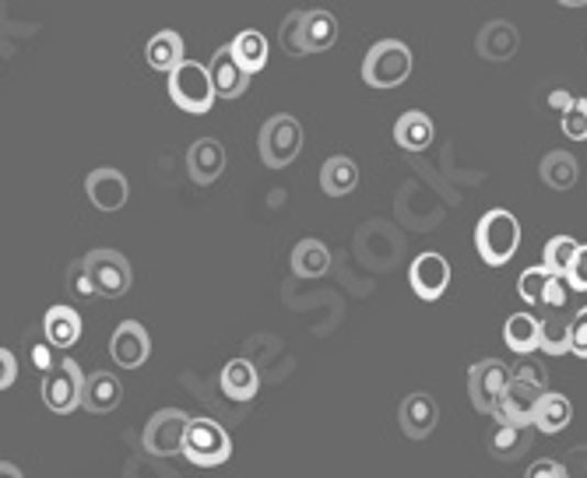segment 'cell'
Wrapping results in <instances>:
<instances>
[{
	"mask_svg": "<svg viewBox=\"0 0 587 478\" xmlns=\"http://www.w3.org/2000/svg\"><path fill=\"white\" fill-rule=\"evenodd\" d=\"M169 99L180 105L184 113L204 116L215 105V85H211L208 67L198 60H180L169 70Z\"/></svg>",
	"mask_w": 587,
	"mask_h": 478,
	"instance_id": "cell-2",
	"label": "cell"
},
{
	"mask_svg": "<svg viewBox=\"0 0 587 478\" xmlns=\"http://www.w3.org/2000/svg\"><path fill=\"white\" fill-rule=\"evenodd\" d=\"M412 75V49L401 40H380L373 43L363 60V81L369 88H398Z\"/></svg>",
	"mask_w": 587,
	"mask_h": 478,
	"instance_id": "cell-4",
	"label": "cell"
},
{
	"mask_svg": "<svg viewBox=\"0 0 587 478\" xmlns=\"http://www.w3.org/2000/svg\"><path fill=\"white\" fill-rule=\"evenodd\" d=\"M110 356H113V363L123 366V369L145 366L148 356H152V338H148L145 324L123 321V324L113 331V338H110Z\"/></svg>",
	"mask_w": 587,
	"mask_h": 478,
	"instance_id": "cell-13",
	"label": "cell"
},
{
	"mask_svg": "<svg viewBox=\"0 0 587 478\" xmlns=\"http://www.w3.org/2000/svg\"><path fill=\"white\" fill-rule=\"evenodd\" d=\"M123 401V383L106 374V369H96V374H88L81 380V409L92 412V415H110L120 409Z\"/></svg>",
	"mask_w": 587,
	"mask_h": 478,
	"instance_id": "cell-18",
	"label": "cell"
},
{
	"mask_svg": "<svg viewBox=\"0 0 587 478\" xmlns=\"http://www.w3.org/2000/svg\"><path fill=\"white\" fill-rule=\"evenodd\" d=\"M408 281H412V292L422 303H436V299L447 292L451 286V264L443 254H419L408 268Z\"/></svg>",
	"mask_w": 587,
	"mask_h": 478,
	"instance_id": "cell-11",
	"label": "cell"
},
{
	"mask_svg": "<svg viewBox=\"0 0 587 478\" xmlns=\"http://www.w3.org/2000/svg\"><path fill=\"white\" fill-rule=\"evenodd\" d=\"M85 271L92 278L96 286V296L99 299H120L131 292V281H134V271H131V260L123 257L120 251H92L85 254Z\"/></svg>",
	"mask_w": 587,
	"mask_h": 478,
	"instance_id": "cell-6",
	"label": "cell"
},
{
	"mask_svg": "<svg viewBox=\"0 0 587 478\" xmlns=\"http://www.w3.org/2000/svg\"><path fill=\"white\" fill-rule=\"evenodd\" d=\"M145 60H148V67L152 70H158V75H169V70L180 64V60H187L184 57V40H180V32H155L152 40H148V46H145Z\"/></svg>",
	"mask_w": 587,
	"mask_h": 478,
	"instance_id": "cell-25",
	"label": "cell"
},
{
	"mask_svg": "<svg viewBox=\"0 0 587 478\" xmlns=\"http://www.w3.org/2000/svg\"><path fill=\"white\" fill-rule=\"evenodd\" d=\"M292 271L299 278H324L331 271V251L320 240H299L292 251Z\"/></svg>",
	"mask_w": 587,
	"mask_h": 478,
	"instance_id": "cell-26",
	"label": "cell"
},
{
	"mask_svg": "<svg viewBox=\"0 0 587 478\" xmlns=\"http://www.w3.org/2000/svg\"><path fill=\"white\" fill-rule=\"evenodd\" d=\"M187 422L190 415L180 409H163L148 419L145 436H141V444L152 457H173L184 451V433H187Z\"/></svg>",
	"mask_w": 587,
	"mask_h": 478,
	"instance_id": "cell-9",
	"label": "cell"
},
{
	"mask_svg": "<svg viewBox=\"0 0 587 478\" xmlns=\"http://www.w3.org/2000/svg\"><path fill=\"white\" fill-rule=\"evenodd\" d=\"M503 342L518 356H531L539 348V316L535 313H513L503 324Z\"/></svg>",
	"mask_w": 587,
	"mask_h": 478,
	"instance_id": "cell-27",
	"label": "cell"
},
{
	"mask_svg": "<svg viewBox=\"0 0 587 478\" xmlns=\"http://www.w3.org/2000/svg\"><path fill=\"white\" fill-rule=\"evenodd\" d=\"M507 380H510V369L500 359H478L468 369V398H472L478 415H492L496 398H500Z\"/></svg>",
	"mask_w": 587,
	"mask_h": 478,
	"instance_id": "cell-10",
	"label": "cell"
},
{
	"mask_svg": "<svg viewBox=\"0 0 587 478\" xmlns=\"http://www.w3.org/2000/svg\"><path fill=\"white\" fill-rule=\"evenodd\" d=\"M180 454L198 468H219L233 457V436H229L215 419H190Z\"/></svg>",
	"mask_w": 587,
	"mask_h": 478,
	"instance_id": "cell-3",
	"label": "cell"
},
{
	"mask_svg": "<svg viewBox=\"0 0 587 478\" xmlns=\"http://www.w3.org/2000/svg\"><path fill=\"white\" fill-rule=\"evenodd\" d=\"M67 289H70V296H75V299H81V303H92V299H99L92 278H88V271H85V260L81 257L67 268Z\"/></svg>",
	"mask_w": 587,
	"mask_h": 478,
	"instance_id": "cell-36",
	"label": "cell"
},
{
	"mask_svg": "<svg viewBox=\"0 0 587 478\" xmlns=\"http://www.w3.org/2000/svg\"><path fill=\"white\" fill-rule=\"evenodd\" d=\"M518 46H521V32L513 29L510 22H503V18H492V22H486L483 29H478V35H475L478 57L492 60V64L510 60L513 53H518Z\"/></svg>",
	"mask_w": 587,
	"mask_h": 478,
	"instance_id": "cell-16",
	"label": "cell"
},
{
	"mask_svg": "<svg viewBox=\"0 0 587 478\" xmlns=\"http://www.w3.org/2000/svg\"><path fill=\"white\" fill-rule=\"evenodd\" d=\"M563 134L571 141H587V99H574L566 110L560 113Z\"/></svg>",
	"mask_w": 587,
	"mask_h": 478,
	"instance_id": "cell-35",
	"label": "cell"
},
{
	"mask_svg": "<svg viewBox=\"0 0 587 478\" xmlns=\"http://www.w3.org/2000/svg\"><path fill=\"white\" fill-rule=\"evenodd\" d=\"M359 187V166L348 155H331L324 166H320V190L328 198H348V193Z\"/></svg>",
	"mask_w": 587,
	"mask_h": 478,
	"instance_id": "cell-21",
	"label": "cell"
},
{
	"mask_svg": "<svg viewBox=\"0 0 587 478\" xmlns=\"http://www.w3.org/2000/svg\"><path fill=\"white\" fill-rule=\"evenodd\" d=\"M433 134H436L433 120L425 116L422 110H408L395 123V141H398V148H405V152H425L433 145Z\"/></svg>",
	"mask_w": 587,
	"mask_h": 478,
	"instance_id": "cell-23",
	"label": "cell"
},
{
	"mask_svg": "<svg viewBox=\"0 0 587 478\" xmlns=\"http://www.w3.org/2000/svg\"><path fill=\"white\" fill-rule=\"evenodd\" d=\"M571 281H566V275H553L549 278V289H545V299H542V307L549 310H563L566 303H571Z\"/></svg>",
	"mask_w": 587,
	"mask_h": 478,
	"instance_id": "cell-37",
	"label": "cell"
},
{
	"mask_svg": "<svg viewBox=\"0 0 587 478\" xmlns=\"http://www.w3.org/2000/svg\"><path fill=\"white\" fill-rule=\"evenodd\" d=\"M566 281H571V289H574V292H587V243L577 246L571 271H566Z\"/></svg>",
	"mask_w": 587,
	"mask_h": 478,
	"instance_id": "cell-39",
	"label": "cell"
},
{
	"mask_svg": "<svg viewBox=\"0 0 587 478\" xmlns=\"http://www.w3.org/2000/svg\"><path fill=\"white\" fill-rule=\"evenodd\" d=\"M85 193L99 211H120L131 198V187H128V176L120 169L102 166V169H92L85 176Z\"/></svg>",
	"mask_w": 587,
	"mask_h": 478,
	"instance_id": "cell-14",
	"label": "cell"
},
{
	"mask_svg": "<svg viewBox=\"0 0 587 478\" xmlns=\"http://www.w3.org/2000/svg\"><path fill=\"white\" fill-rule=\"evenodd\" d=\"M278 43L289 57H307V43H302V11L286 14V22L278 29Z\"/></svg>",
	"mask_w": 587,
	"mask_h": 478,
	"instance_id": "cell-34",
	"label": "cell"
},
{
	"mask_svg": "<svg viewBox=\"0 0 587 478\" xmlns=\"http://www.w3.org/2000/svg\"><path fill=\"white\" fill-rule=\"evenodd\" d=\"M521 246V222L510 215L507 208L486 211L475 225V251L489 268H503V264L518 254Z\"/></svg>",
	"mask_w": 587,
	"mask_h": 478,
	"instance_id": "cell-1",
	"label": "cell"
},
{
	"mask_svg": "<svg viewBox=\"0 0 587 478\" xmlns=\"http://www.w3.org/2000/svg\"><path fill=\"white\" fill-rule=\"evenodd\" d=\"M219 387H222V394H225V398H233V401H254L257 391H261V374L254 369V363L233 359V363H225V366H222Z\"/></svg>",
	"mask_w": 587,
	"mask_h": 478,
	"instance_id": "cell-20",
	"label": "cell"
},
{
	"mask_svg": "<svg viewBox=\"0 0 587 478\" xmlns=\"http://www.w3.org/2000/svg\"><path fill=\"white\" fill-rule=\"evenodd\" d=\"M261 163L268 169H286L296 163V155L302 152V123L289 113H278L261 127L257 137Z\"/></svg>",
	"mask_w": 587,
	"mask_h": 478,
	"instance_id": "cell-5",
	"label": "cell"
},
{
	"mask_svg": "<svg viewBox=\"0 0 587 478\" xmlns=\"http://www.w3.org/2000/svg\"><path fill=\"white\" fill-rule=\"evenodd\" d=\"M302 43L307 53H324L337 43V18L324 8L302 11Z\"/></svg>",
	"mask_w": 587,
	"mask_h": 478,
	"instance_id": "cell-24",
	"label": "cell"
},
{
	"mask_svg": "<svg viewBox=\"0 0 587 478\" xmlns=\"http://www.w3.org/2000/svg\"><path fill=\"white\" fill-rule=\"evenodd\" d=\"M571 419H574L571 398L556 394V391H542V398L535 404V422H531V426L545 436H553V433H563L566 426H571Z\"/></svg>",
	"mask_w": 587,
	"mask_h": 478,
	"instance_id": "cell-22",
	"label": "cell"
},
{
	"mask_svg": "<svg viewBox=\"0 0 587 478\" xmlns=\"http://www.w3.org/2000/svg\"><path fill=\"white\" fill-rule=\"evenodd\" d=\"M0 478H25V475H22V468H18V465L0 462Z\"/></svg>",
	"mask_w": 587,
	"mask_h": 478,
	"instance_id": "cell-44",
	"label": "cell"
},
{
	"mask_svg": "<svg viewBox=\"0 0 587 478\" xmlns=\"http://www.w3.org/2000/svg\"><path fill=\"white\" fill-rule=\"evenodd\" d=\"M531 440L524 436V426H507V422H500V430L492 433L489 440V451L492 457H500V462H518V457L528 451Z\"/></svg>",
	"mask_w": 587,
	"mask_h": 478,
	"instance_id": "cell-31",
	"label": "cell"
},
{
	"mask_svg": "<svg viewBox=\"0 0 587 478\" xmlns=\"http://www.w3.org/2000/svg\"><path fill=\"white\" fill-rule=\"evenodd\" d=\"M32 363L40 366L43 374H46V369H53V366H57V356H53V345H49L46 338L32 345Z\"/></svg>",
	"mask_w": 587,
	"mask_h": 478,
	"instance_id": "cell-43",
	"label": "cell"
},
{
	"mask_svg": "<svg viewBox=\"0 0 587 478\" xmlns=\"http://www.w3.org/2000/svg\"><path fill=\"white\" fill-rule=\"evenodd\" d=\"M524 478H571V471H566V465L553 462V457H539L535 465H528Z\"/></svg>",
	"mask_w": 587,
	"mask_h": 478,
	"instance_id": "cell-40",
	"label": "cell"
},
{
	"mask_svg": "<svg viewBox=\"0 0 587 478\" xmlns=\"http://www.w3.org/2000/svg\"><path fill=\"white\" fill-rule=\"evenodd\" d=\"M539 348L549 352V356H563V352H571V316H563L560 310L542 316L539 321Z\"/></svg>",
	"mask_w": 587,
	"mask_h": 478,
	"instance_id": "cell-29",
	"label": "cell"
},
{
	"mask_svg": "<svg viewBox=\"0 0 587 478\" xmlns=\"http://www.w3.org/2000/svg\"><path fill=\"white\" fill-rule=\"evenodd\" d=\"M542 184L545 187H553V190H571L577 184V176H580V166H577V158L571 152H549L542 158Z\"/></svg>",
	"mask_w": 587,
	"mask_h": 478,
	"instance_id": "cell-28",
	"label": "cell"
},
{
	"mask_svg": "<svg viewBox=\"0 0 587 478\" xmlns=\"http://www.w3.org/2000/svg\"><path fill=\"white\" fill-rule=\"evenodd\" d=\"M229 46H233L236 60L251 70V75H257V70H264V64H268V40H264V32H257V29L240 32Z\"/></svg>",
	"mask_w": 587,
	"mask_h": 478,
	"instance_id": "cell-30",
	"label": "cell"
},
{
	"mask_svg": "<svg viewBox=\"0 0 587 478\" xmlns=\"http://www.w3.org/2000/svg\"><path fill=\"white\" fill-rule=\"evenodd\" d=\"M549 278H553V271H549V268H528V271L518 278V292H521L524 303L542 307L545 289H549Z\"/></svg>",
	"mask_w": 587,
	"mask_h": 478,
	"instance_id": "cell-33",
	"label": "cell"
},
{
	"mask_svg": "<svg viewBox=\"0 0 587 478\" xmlns=\"http://www.w3.org/2000/svg\"><path fill=\"white\" fill-rule=\"evenodd\" d=\"M436 422H440V404L433 394H425V391H416V394H408L401 401V409H398V426L408 440H425L433 430H436Z\"/></svg>",
	"mask_w": 587,
	"mask_h": 478,
	"instance_id": "cell-15",
	"label": "cell"
},
{
	"mask_svg": "<svg viewBox=\"0 0 587 478\" xmlns=\"http://www.w3.org/2000/svg\"><path fill=\"white\" fill-rule=\"evenodd\" d=\"M43 338L53 345V348H70L78 345L81 338V316L75 307H49L46 316H43Z\"/></svg>",
	"mask_w": 587,
	"mask_h": 478,
	"instance_id": "cell-19",
	"label": "cell"
},
{
	"mask_svg": "<svg viewBox=\"0 0 587 478\" xmlns=\"http://www.w3.org/2000/svg\"><path fill=\"white\" fill-rule=\"evenodd\" d=\"M14 380H18V359H14V352L0 348V391H8Z\"/></svg>",
	"mask_w": 587,
	"mask_h": 478,
	"instance_id": "cell-42",
	"label": "cell"
},
{
	"mask_svg": "<svg viewBox=\"0 0 587 478\" xmlns=\"http://www.w3.org/2000/svg\"><path fill=\"white\" fill-rule=\"evenodd\" d=\"M571 352L577 359H587V307L571 316Z\"/></svg>",
	"mask_w": 587,
	"mask_h": 478,
	"instance_id": "cell-38",
	"label": "cell"
},
{
	"mask_svg": "<svg viewBox=\"0 0 587 478\" xmlns=\"http://www.w3.org/2000/svg\"><path fill=\"white\" fill-rule=\"evenodd\" d=\"M510 374H513V377H521V380H528V383H535V387H542V391L549 387V377H545V366H542V363L524 359L518 369H510Z\"/></svg>",
	"mask_w": 587,
	"mask_h": 478,
	"instance_id": "cell-41",
	"label": "cell"
},
{
	"mask_svg": "<svg viewBox=\"0 0 587 478\" xmlns=\"http://www.w3.org/2000/svg\"><path fill=\"white\" fill-rule=\"evenodd\" d=\"M81 366L75 359H60L43 374V404L53 415H70L81 409Z\"/></svg>",
	"mask_w": 587,
	"mask_h": 478,
	"instance_id": "cell-7",
	"label": "cell"
},
{
	"mask_svg": "<svg viewBox=\"0 0 587 478\" xmlns=\"http://www.w3.org/2000/svg\"><path fill=\"white\" fill-rule=\"evenodd\" d=\"M187 173L198 187H211L225 173V148L215 137H198L187 152Z\"/></svg>",
	"mask_w": 587,
	"mask_h": 478,
	"instance_id": "cell-17",
	"label": "cell"
},
{
	"mask_svg": "<svg viewBox=\"0 0 587 478\" xmlns=\"http://www.w3.org/2000/svg\"><path fill=\"white\" fill-rule=\"evenodd\" d=\"M577 240L574 236H553L545 243V254H542V268H549L553 275H566L574 264V254H577Z\"/></svg>",
	"mask_w": 587,
	"mask_h": 478,
	"instance_id": "cell-32",
	"label": "cell"
},
{
	"mask_svg": "<svg viewBox=\"0 0 587 478\" xmlns=\"http://www.w3.org/2000/svg\"><path fill=\"white\" fill-rule=\"evenodd\" d=\"M539 398H542V387H535V383H528V380L510 374L507 387L500 391V398H496L492 415H496V422H507V426H524L528 430L531 422H535Z\"/></svg>",
	"mask_w": 587,
	"mask_h": 478,
	"instance_id": "cell-8",
	"label": "cell"
},
{
	"mask_svg": "<svg viewBox=\"0 0 587 478\" xmlns=\"http://www.w3.org/2000/svg\"><path fill=\"white\" fill-rule=\"evenodd\" d=\"M208 75H211V85H215L219 99H240L246 88H251V78H254L251 70L236 60L233 46L215 49V57H211V64H208Z\"/></svg>",
	"mask_w": 587,
	"mask_h": 478,
	"instance_id": "cell-12",
	"label": "cell"
},
{
	"mask_svg": "<svg viewBox=\"0 0 587 478\" xmlns=\"http://www.w3.org/2000/svg\"><path fill=\"white\" fill-rule=\"evenodd\" d=\"M560 4H563V8H584L587 0H560Z\"/></svg>",
	"mask_w": 587,
	"mask_h": 478,
	"instance_id": "cell-45",
	"label": "cell"
}]
</instances>
